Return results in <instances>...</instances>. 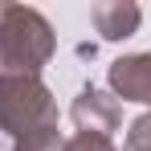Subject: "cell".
I'll list each match as a JSON object with an SVG mask.
<instances>
[{
	"label": "cell",
	"instance_id": "1",
	"mask_svg": "<svg viewBox=\"0 0 151 151\" xmlns=\"http://www.w3.org/2000/svg\"><path fill=\"white\" fill-rule=\"evenodd\" d=\"M57 49L49 21L29 4H0V74H41Z\"/></svg>",
	"mask_w": 151,
	"mask_h": 151
},
{
	"label": "cell",
	"instance_id": "8",
	"mask_svg": "<svg viewBox=\"0 0 151 151\" xmlns=\"http://www.w3.org/2000/svg\"><path fill=\"white\" fill-rule=\"evenodd\" d=\"M61 151H114V143H110L106 135H94V131H78V135L65 139Z\"/></svg>",
	"mask_w": 151,
	"mask_h": 151
},
{
	"label": "cell",
	"instance_id": "6",
	"mask_svg": "<svg viewBox=\"0 0 151 151\" xmlns=\"http://www.w3.org/2000/svg\"><path fill=\"white\" fill-rule=\"evenodd\" d=\"M65 147V139L57 135V123L41 127V131H33L25 139H12V151H61Z\"/></svg>",
	"mask_w": 151,
	"mask_h": 151
},
{
	"label": "cell",
	"instance_id": "3",
	"mask_svg": "<svg viewBox=\"0 0 151 151\" xmlns=\"http://www.w3.org/2000/svg\"><path fill=\"white\" fill-rule=\"evenodd\" d=\"M70 119L78 123V131H94V135L110 139V131H119V123H123V106L98 86H82L70 106Z\"/></svg>",
	"mask_w": 151,
	"mask_h": 151
},
{
	"label": "cell",
	"instance_id": "7",
	"mask_svg": "<svg viewBox=\"0 0 151 151\" xmlns=\"http://www.w3.org/2000/svg\"><path fill=\"white\" fill-rule=\"evenodd\" d=\"M123 151H151V110H147V114H139V119L131 123Z\"/></svg>",
	"mask_w": 151,
	"mask_h": 151
},
{
	"label": "cell",
	"instance_id": "5",
	"mask_svg": "<svg viewBox=\"0 0 151 151\" xmlns=\"http://www.w3.org/2000/svg\"><path fill=\"white\" fill-rule=\"evenodd\" d=\"M90 21H94V33L102 41H127L143 25V8L131 0H102L90 8Z\"/></svg>",
	"mask_w": 151,
	"mask_h": 151
},
{
	"label": "cell",
	"instance_id": "2",
	"mask_svg": "<svg viewBox=\"0 0 151 151\" xmlns=\"http://www.w3.org/2000/svg\"><path fill=\"white\" fill-rule=\"evenodd\" d=\"M57 123V102L41 74H0V131L25 139L41 127Z\"/></svg>",
	"mask_w": 151,
	"mask_h": 151
},
{
	"label": "cell",
	"instance_id": "4",
	"mask_svg": "<svg viewBox=\"0 0 151 151\" xmlns=\"http://www.w3.org/2000/svg\"><path fill=\"white\" fill-rule=\"evenodd\" d=\"M110 90L123 102H143L151 106V49L147 53H127L119 61H110Z\"/></svg>",
	"mask_w": 151,
	"mask_h": 151
}]
</instances>
